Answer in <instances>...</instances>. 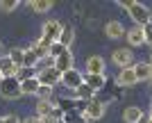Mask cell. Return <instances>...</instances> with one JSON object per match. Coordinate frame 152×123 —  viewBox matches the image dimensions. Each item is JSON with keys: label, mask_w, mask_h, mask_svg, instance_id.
<instances>
[{"label": "cell", "mask_w": 152, "mask_h": 123, "mask_svg": "<svg viewBox=\"0 0 152 123\" xmlns=\"http://www.w3.org/2000/svg\"><path fill=\"white\" fill-rule=\"evenodd\" d=\"M141 123H152V114H148V116L141 119Z\"/></svg>", "instance_id": "cell-31"}, {"label": "cell", "mask_w": 152, "mask_h": 123, "mask_svg": "<svg viewBox=\"0 0 152 123\" xmlns=\"http://www.w3.org/2000/svg\"><path fill=\"white\" fill-rule=\"evenodd\" d=\"M111 62H114L118 68H127V66H134V52L129 48H116L111 52Z\"/></svg>", "instance_id": "cell-5"}, {"label": "cell", "mask_w": 152, "mask_h": 123, "mask_svg": "<svg viewBox=\"0 0 152 123\" xmlns=\"http://www.w3.org/2000/svg\"><path fill=\"white\" fill-rule=\"evenodd\" d=\"M39 87H41L39 78H30V80H23V82H20V94H23V96H34Z\"/></svg>", "instance_id": "cell-18"}, {"label": "cell", "mask_w": 152, "mask_h": 123, "mask_svg": "<svg viewBox=\"0 0 152 123\" xmlns=\"http://www.w3.org/2000/svg\"><path fill=\"white\" fill-rule=\"evenodd\" d=\"M150 64H152V57H150Z\"/></svg>", "instance_id": "cell-35"}, {"label": "cell", "mask_w": 152, "mask_h": 123, "mask_svg": "<svg viewBox=\"0 0 152 123\" xmlns=\"http://www.w3.org/2000/svg\"><path fill=\"white\" fill-rule=\"evenodd\" d=\"M0 96L7 98V100H16V98L23 96V94H20V82L16 80V75L0 80Z\"/></svg>", "instance_id": "cell-3"}, {"label": "cell", "mask_w": 152, "mask_h": 123, "mask_svg": "<svg viewBox=\"0 0 152 123\" xmlns=\"http://www.w3.org/2000/svg\"><path fill=\"white\" fill-rule=\"evenodd\" d=\"M116 82L121 84V87H134V84H136V75H134V66H127V68H121V73H118Z\"/></svg>", "instance_id": "cell-11"}, {"label": "cell", "mask_w": 152, "mask_h": 123, "mask_svg": "<svg viewBox=\"0 0 152 123\" xmlns=\"http://www.w3.org/2000/svg\"><path fill=\"white\" fill-rule=\"evenodd\" d=\"M0 52H2V43H0Z\"/></svg>", "instance_id": "cell-33"}, {"label": "cell", "mask_w": 152, "mask_h": 123, "mask_svg": "<svg viewBox=\"0 0 152 123\" xmlns=\"http://www.w3.org/2000/svg\"><path fill=\"white\" fill-rule=\"evenodd\" d=\"M143 116H145L143 110L136 107V105H129V107H125V112H123V121L125 123H141Z\"/></svg>", "instance_id": "cell-13"}, {"label": "cell", "mask_w": 152, "mask_h": 123, "mask_svg": "<svg viewBox=\"0 0 152 123\" xmlns=\"http://www.w3.org/2000/svg\"><path fill=\"white\" fill-rule=\"evenodd\" d=\"M150 114H152V107H150Z\"/></svg>", "instance_id": "cell-34"}, {"label": "cell", "mask_w": 152, "mask_h": 123, "mask_svg": "<svg viewBox=\"0 0 152 123\" xmlns=\"http://www.w3.org/2000/svg\"><path fill=\"white\" fill-rule=\"evenodd\" d=\"M66 50H68V48H64V46L59 43V41H55V43H52L50 48H48V55H50L52 59H57L59 55H64V52H66Z\"/></svg>", "instance_id": "cell-27"}, {"label": "cell", "mask_w": 152, "mask_h": 123, "mask_svg": "<svg viewBox=\"0 0 152 123\" xmlns=\"http://www.w3.org/2000/svg\"><path fill=\"white\" fill-rule=\"evenodd\" d=\"M55 68H57L59 73H66V71H70V68H75V66H73V52L66 50L64 55H59V57L55 59Z\"/></svg>", "instance_id": "cell-12"}, {"label": "cell", "mask_w": 152, "mask_h": 123, "mask_svg": "<svg viewBox=\"0 0 152 123\" xmlns=\"http://www.w3.org/2000/svg\"><path fill=\"white\" fill-rule=\"evenodd\" d=\"M73 96L80 98V100H84V103H89V100H93V98H95V91L91 89L89 84H84V82H82L75 91H73Z\"/></svg>", "instance_id": "cell-17"}, {"label": "cell", "mask_w": 152, "mask_h": 123, "mask_svg": "<svg viewBox=\"0 0 152 123\" xmlns=\"http://www.w3.org/2000/svg\"><path fill=\"white\" fill-rule=\"evenodd\" d=\"M0 80H2V75H0Z\"/></svg>", "instance_id": "cell-36"}, {"label": "cell", "mask_w": 152, "mask_h": 123, "mask_svg": "<svg viewBox=\"0 0 152 123\" xmlns=\"http://www.w3.org/2000/svg\"><path fill=\"white\" fill-rule=\"evenodd\" d=\"M27 7H30L32 12H37V14H45V12L52 9V2L50 0H34V2H27Z\"/></svg>", "instance_id": "cell-20"}, {"label": "cell", "mask_w": 152, "mask_h": 123, "mask_svg": "<svg viewBox=\"0 0 152 123\" xmlns=\"http://www.w3.org/2000/svg\"><path fill=\"white\" fill-rule=\"evenodd\" d=\"M18 7H20L18 0H2V2H0V9H2V12H16Z\"/></svg>", "instance_id": "cell-28"}, {"label": "cell", "mask_w": 152, "mask_h": 123, "mask_svg": "<svg viewBox=\"0 0 152 123\" xmlns=\"http://www.w3.org/2000/svg\"><path fill=\"white\" fill-rule=\"evenodd\" d=\"M52 94H55V89H52V87L41 84V87L37 89V94H34V96H37L39 100H52Z\"/></svg>", "instance_id": "cell-23"}, {"label": "cell", "mask_w": 152, "mask_h": 123, "mask_svg": "<svg viewBox=\"0 0 152 123\" xmlns=\"http://www.w3.org/2000/svg\"><path fill=\"white\" fill-rule=\"evenodd\" d=\"M20 123H34V116H27L25 121H20Z\"/></svg>", "instance_id": "cell-32"}, {"label": "cell", "mask_w": 152, "mask_h": 123, "mask_svg": "<svg viewBox=\"0 0 152 123\" xmlns=\"http://www.w3.org/2000/svg\"><path fill=\"white\" fill-rule=\"evenodd\" d=\"M104 82H107V75H91V73H86V75H84V84H89L95 94L104 89Z\"/></svg>", "instance_id": "cell-16"}, {"label": "cell", "mask_w": 152, "mask_h": 123, "mask_svg": "<svg viewBox=\"0 0 152 123\" xmlns=\"http://www.w3.org/2000/svg\"><path fill=\"white\" fill-rule=\"evenodd\" d=\"M30 50L34 52V55H37V59H39V62L48 57V48H43V46L39 43V41H32V43H30Z\"/></svg>", "instance_id": "cell-25"}, {"label": "cell", "mask_w": 152, "mask_h": 123, "mask_svg": "<svg viewBox=\"0 0 152 123\" xmlns=\"http://www.w3.org/2000/svg\"><path fill=\"white\" fill-rule=\"evenodd\" d=\"M118 7H123L129 14V18L136 23V27H143L148 23H152V12L141 2H118Z\"/></svg>", "instance_id": "cell-1"}, {"label": "cell", "mask_w": 152, "mask_h": 123, "mask_svg": "<svg viewBox=\"0 0 152 123\" xmlns=\"http://www.w3.org/2000/svg\"><path fill=\"white\" fill-rule=\"evenodd\" d=\"M134 75H136V82H152V64L150 62L134 64Z\"/></svg>", "instance_id": "cell-9"}, {"label": "cell", "mask_w": 152, "mask_h": 123, "mask_svg": "<svg viewBox=\"0 0 152 123\" xmlns=\"http://www.w3.org/2000/svg\"><path fill=\"white\" fill-rule=\"evenodd\" d=\"M37 78H39V82H41V84H48V87H52V89H55V84L61 82V73L52 66V68H43V71H39Z\"/></svg>", "instance_id": "cell-8"}, {"label": "cell", "mask_w": 152, "mask_h": 123, "mask_svg": "<svg viewBox=\"0 0 152 123\" xmlns=\"http://www.w3.org/2000/svg\"><path fill=\"white\" fill-rule=\"evenodd\" d=\"M125 37H127V41H129V46H134V48H139V46H143L145 43V39H143V30L141 27H129L125 32Z\"/></svg>", "instance_id": "cell-14"}, {"label": "cell", "mask_w": 152, "mask_h": 123, "mask_svg": "<svg viewBox=\"0 0 152 123\" xmlns=\"http://www.w3.org/2000/svg\"><path fill=\"white\" fill-rule=\"evenodd\" d=\"M104 89H109V94H111L114 98H121V96H123L121 84H118V82H114V80H109V78H107V82H104Z\"/></svg>", "instance_id": "cell-26"}, {"label": "cell", "mask_w": 152, "mask_h": 123, "mask_svg": "<svg viewBox=\"0 0 152 123\" xmlns=\"http://www.w3.org/2000/svg\"><path fill=\"white\" fill-rule=\"evenodd\" d=\"M52 110H55V103H52V100H39L37 103V116H41V119L50 116Z\"/></svg>", "instance_id": "cell-19"}, {"label": "cell", "mask_w": 152, "mask_h": 123, "mask_svg": "<svg viewBox=\"0 0 152 123\" xmlns=\"http://www.w3.org/2000/svg\"><path fill=\"white\" fill-rule=\"evenodd\" d=\"M143 30V39H145V43L152 48V23H148V25H143L141 27Z\"/></svg>", "instance_id": "cell-29"}, {"label": "cell", "mask_w": 152, "mask_h": 123, "mask_svg": "<svg viewBox=\"0 0 152 123\" xmlns=\"http://www.w3.org/2000/svg\"><path fill=\"white\" fill-rule=\"evenodd\" d=\"M82 82H84V75H82V71H77V68H70V71L61 73V84L70 91H75Z\"/></svg>", "instance_id": "cell-6"}, {"label": "cell", "mask_w": 152, "mask_h": 123, "mask_svg": "<svg viewBox=\"0 0 152 123\" xmlns=\"http://www.w3.org/2000/svg\"><path fill=\"white\" fill-rule=\"evenodd\" d=\"M37 75H39L37 68H27V66H23V68H18V73H16V80H18V82H23V80L37 78Z\"/></svg>", "instance_id": "cell-24"}, {"label": "cell", "mask_w": 152, "mask_h": 123, "mask_svg": "<svg viewBox=\"0 0 152 123\" xmlns=\"http://www.w3.org/2000/svg\"><path fill=\"white\" fill-rule=\"evenodd\" d=\"M107 62H104V57H100V55H91L89 59H86V73H91V75H107Z\"/></svg>", "instance_id": "cell-7"}, {"label": "cell", "mask_w": 152, "mask_h": 123, "mask_svg": "<svg viewBox=\"0 0 152 123\" xmlns=\"http://www.w3.org/2000/svg\"><path fill=\"white\" fill-rule=\"evenodd\" d=\"M23 55H25V48H12L7 57L14 62V66H16V68H23Z\"/></svg>", "instance_id": "cell-22"}, {"label": "cell", "mask_w": 152, "mask_h": 123, "mask_svg": "<svg viewBox=\"0 0 152 123\" xmlns=\"http://www.w3.org/2000/svg\"><path fill=\"white\" fill-rule=\"evenodd\" d=\"M0 123H20V119L16 114H5V116H0Z\"/></svg>", "instance_id": "cell-30"}, {"label": "cell", "mask_w": 152, "mask_h": 123, "mask_svg": "<svg viewBox=\"0 0 152 123\" xmlns=\"http://www.w3.org/2000/svg\"><path fill=\"white\" fill-rule=\"evenodd\" d=\"M64 25L59 23V21H48L43 25V37L39 39V43L43 46V48H50L55 41H59V34H61Z\"/></svg>", "instance_id": "cell-2"}, {"label": "cell", "mask_w": 152, "mask_h": 123, "mask_svg": "<svg viewBox=\"0 0 152 123\" xmlns=\"http://www.w3.org/2000/svg\"><path fill=\"white\" fill-rule=\"evenodd\" d=\"M73 39H75V30H73V27H64L61 30V34H59V43L64 46V48H68L70 50V43H73Z\"/></svg>", "instance_id": "cell-21"}, {"label": "cell", "mask_w": 152, "mask_h": 123, "mask_svg": "<svg viewBox=\"0 0 152 123\" xmlns=\"http://www.w3.org/2000/svg\"><path fill=\"white\" fill-rule=\"evenodd\" d=\"M125 25H123L121 21H109V23H104V34H107L109 39H123L125 37Z\"/></svg>", "instance_id": "cell-10"}, {"label": "cell", "mask_w": 152, "mask_h": 123, "mask_svg": "<svg viewBox=\"0 0 152 123\" xmlns=\"http://www.w3.org/2000/svg\"><path fill=\"white\" fill-rule=\"evenodd\" d=\"M18 73V68L14 66V62L7 55H0V75L2 78H12V75H16Z\"/></svg>", "instance_id": "cell-15"}, {"label": "cell", "mask_w": 152, "mask_h": 123, "mask_svg": "<svg viewBox=\"0 0 152 123\" xmlns=\"http://www.w3.org/2000/svg\"><path fill=\"white\" fill-rule=\"evenodd\" d=\"M104 112H107V103H104V100L93 98V100H89V103H86V110H84L82 119H89V121H100V119L104 116Z\"/></svg>", "instance_id": "cell-4"}]
</instances>
